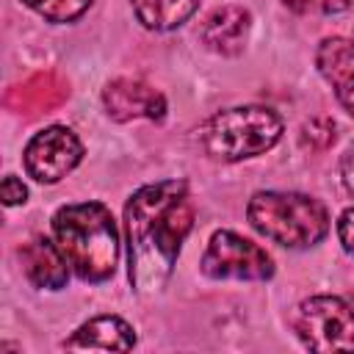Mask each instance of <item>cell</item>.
I'll list each match as a JSON object with an SVG mask.
<instances>
[{
  "mask_svg": "<svg viewBox=\"0 0 354 354\" xmlns=\"http://www.w3.org/2000/svg\"><path fill=\"white\" fill-rule=\"evenodd\" d=\"M315 6L324 11V14H340L351 6V0H315Z\"/></svg>",
  "mask_w": 354,
  "mask_h": 354,
  "instance_id": "cell-19",
  "label": "cell"
},
{
  "mask_svg": "<svg viewBox=\"0 0 354 354\" xmlns=\"http://www.w3.org/2000/svg\"><path fill=\"white\" fill-rule=\"evenodd\" d=\"M0 196H3V202H6L8 207H14V205H22V202L28 199V188H25V183H22L19 177L8 174V177L3 180V185H0Z\"/></svg>",
  "mask_w": 354,
  "mask_h": 354,
  "instance_id": "cell-16",
  "label": "cell"
},
{
  "mask_svg": "<svg viewBox=\"0 0 354 354\" xmlns=\"http://www.w3.org/2000/svg\"><path fill=\"white\" fill-rule=\"evenodd\" d=\"M53 241L80 279L105 282L113 277L119 260V230L105 205H64L53 216Z\"/></svg>",
  "mask_w": 354,
  "mask_h": 354,
  "instance_id": "cell-2",
  "label": "cell"
},
{
  "mask_svg": "<svg viewBox=\"0 0 354 354\" xmlns=\"http://www.w3.org/2000/svg\"><path fill=\"white\" fill-rule=\"evenodd\" d=\"M351 44H354V36H351Z\"/></svg>",
  "mask_w": 354,
  "mask_h": 354,
  "instance_id": "cell-21",
  "label": "cell"
},
{
  "mask_svg": "<svg viewBox=\"0 0 354 354\" xmlns=\"http://www.w3.org/2000/svg\"><path fill=\"white\" fill-rule=\"evenodd\" d=\"M249 224L268 241L288 249L315 246L329 232L326 207L296 191H257L246 205Z\"/></svg>",
  "mask_w": 354,
  "mask_h": 354,
  "instance_id": "cell-3",
  "label": "cell"
},
{
  "mask_svg": "<svg viewBox=\"0 0 354 354\" xmlns=\"http://www.w3.org/2000/svg\"><path fill=\"white\" fill-rule=\"evenodd\" d=\"M19 260H22L25 279H28L33 288L58 290V288H64L66 279H69V263H66V257L61 254L58 243L50 241V238H44V235L30 238V241L19 249Z\"/></svg>",
  "mask_w": 354,
  "mask_h": 354,
  "instance_id": "cell-11",
  "label": "cell"
},
{
  "mask_svg": "<svg viewBox=\"0 0 354 354\" xmlns=\"http://www.w3.org/2000/svg\"><path fill=\"white\" fill-rule=\"evenodd\" d=\"M282 6L296 11V14H304V11H310L315 6V0H282Z\"/></svg>",
  "mask_w": 354,
  "mask_h": 354,
  "instance_id": "cell-20",
  "label": "cell"
},
{
  "mask_svg": "<svg viewBox=\"0 0 354 354\" xmlns=\"http://www.w3.org/2000/svg\"><path fill=\"white\" fill-rule=\"evenodd\" d=\"M133 14L149 30H174L194 17L199 0H130Z\"/></svg>",
  "mask_w": 354,
  "mask_h": 354,
  "instance_id": "cell-13",
  "label": "cell"
},
{
  "mask_svg": "<svg viewBox=\"0 0 354 354\" xmlns=\"http://www.w3.org/2000/svg\"><path fill=\"white\" fill-rule=\"evenodd\" d=\"M136 346L133 326L119 315H97L75 329L64 340V348H88V351H130Z\"/></svg>",
  "mask_w": 354,
  "mask_h": 354,
  "instance_id": "cell-12",
  "label": "cell"
},
{
  "mask_svg": "<svg viewBox=\"0 0 354 354\" xmlns=\"http://www.w3.org/2000/svg\"><path fill=\"white\" fill-rule=\"evenodd\" d=\"M30 11H36L39 17H44L47 22H72L77 19L83 11H88V6L94 0H22Z\"/></svg>",
  "mask_w": 354,
  "mask_h": 354,
  "instance_id": "cell-14",
  "label": "cell"
},
{
  "mask_svg": "<svg viewBox=\"0 0 354 354\" xmlns=\"http://www.w3.org/2000/svg\"><path fill=\"white\" fill-rule=\"evenodd\" d=\"M102 102L111 119L116 122H130V119H163L166 113V100L160 91L147 86L144 80L136 77H119L111 80L102 91Z\"/></svg>",
  "mask_w": 354,
  "mask_h": 354,
  "instance_id": "cell-8",
  "label": "cell"
},
{
  "mask_svg": "<svg viewBox=\"0 0 354 354\" xmlns=\"http://www.w3.org/2000/svg\"><path fill=\"white\" fill-rule=\"evenodd\" d=\"M293 329L313 351H354V310L337 296H310L296 307Z\"/></svg>",
  "mask_w": 354,
  "mask_h": 354,
  "instance_id": "cell-5",
  "label": "cell"
},
{
  "mask_svg": "<svg viewBox=\"0 0 354 354\" xmlns=\"http://www.w3.org/2000/svg\"><path fill=\"white\" fill-rule=\"evenodd\" d=\"M194 227V205L183 180L141 185L124 205L127 277L138 293L160 290Z\"/></svg>",
  "mask_w": 354,
  "mask_h": 354,
  "instance_id": "cell-1",
  "label": "cell"
},
{
  "mask_svg": "<svg viewBox=\"0 0 354 354\" xmlns=\"http://www.w3.org/2000/svg\"><path fill=\"white\" fill-rule=\"evenodd\" d=\"M318 72L335 88L337 102L354 116V44L340 36H329L315 53Z\"/></svg>",
  "mask_w": 354,
  "mask_h": 354,
  "instance_id": "cell-10",
  "label": "cell"
},
{
  "mask_svg": "<svg viewBox=\"0 0 354 354\" xmlns=\"http://www.w3.org/2000/svg\"><path fill=\"white\" fill-rule=\"evenodd\" d=\"M252 14L241 6H221L210 11L199 28V39L210 53L218 55H238L249 41Z\"/></svg>",
  "mask_w": 354,
  "mask_h": 354,
  "instance_id": "cell-9",
  "label": "cell"
},
{
  "mask_svg": "<svg viewBox=\"0 0 354 354\" xmlns=\"http://www.w3.org/2000/svg\"><path fill=\"white\" fill-rule=\"evenodd\" d=\"M282 138V119L263 105H238L213 113L202 130L199 144L213 160H243L268 152Z\"/></svg>",
  "mask_w": 354,
  "mask_h": 354,
  "instance_id": "cell-4",
  "label": "cell"
},
{
  "mask_svg": "<svg viewBox=\"0 0 354 354\" xmlns=\"http://www.w3.org/2000/svg\"><path fill=\"white\" fill-rule=\"evenodd\" d=\"M199 268L210 279L260 282V279H271L274 260L254 241H249L232 230H218V232H213V238L202 254Z\"/></svg>",
  "mask_w": 354,
  "mask_h": 354,
  "instance_id": "cell-6",
  "label": "cell"
},
{
  "mask_svg": "<svg viewBox=\"0 0 354 354\" xmlns=\"http://www.w3.org/2000/svg\"><path fill=\"white\" fill-rule=\"evenodd\" d=\"M340 177H343V185H346V191L354 196V147L343 155V160H340Z\"/></svg>",
  "mask_w": 354,
  "mask_h": 354,
  "instance_id": "cell-18",
  "label": "cell"
},
{
  "mask_svg": "<svg viewBox=\"0 0 354 354\" xmlns=\"http://www.w3.org/2000/svg\"><path fill=\"white\" fill-rule=\"evenodd\" d=\"M335 141V122L326 116H315L301 127V144L310 149H326Z\"/></svg>",
  "mask_w": 354,
  "mask_h": 354,
  "instance_id": "cell-15",
  "label": "cell"
},
{
  "mask_svg": "<svg viewBox=\"0 0 354 354\" xmlns=\"http://www.w3.org/2000/svg\"><path fill=\"white\" fill-rule=\"evenodd\" d=\"M337 238L348 254H354V207H346L337 218Z\"/></svg>",
  "mask_w": 354,
  "mask_h": 354,
  "instance_id": "cell-17",
  "label": "cell"
},
{
  "mask_svg": "<svg viewBox=\"0 0 354 354\" xmlns=\"http://www.w3.org/2000/svg\"><path fill=\"white\" fill-rule=\"evenodd\" d=\"M83 158V144L80 138L64 127V124H53V127H44L39 130L28 147H25V171L36 180V183H58L64 180Z\"/></svg>",
  "mask_w": 354,
  "mask_h": 354,
  "instance_id": "cell-7",
  "label": "cell"
}]
</instances>
